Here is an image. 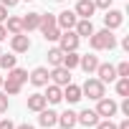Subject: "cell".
Instances as JSON below:
<instances>
[{"mask_svg": "<svg viewBox=\"0 0 129 129\" xmlns=\"http://www.w3.org/2000/svg\"><path fill=\"white\" fill-rule=\"evenodd\" d=\"M124 23V13L121 10H114V8H106V15H104V25L109 28V30H114V28H119Z\"/></svg>", "mask_w": 129, "mask_h": 129, "instance_id": "cell-7", "label": "cell"}, {"mask_svg": "<svg viewBox=\"0 0 129 129\" xmlns=\"http://www.w3.org/2000/svg\"><path fill=\"white\" fill-rule=\"evenodd\" d=\"M5 38H8V30H5V25H3V23H0V41H5Z\"/></svg>", "mask_w": 129, "mask_h": 129, "instance_id": "cell-38", "label": "cell"}, {"mask_svg": "<svg viewBox=\"0 0 129 129\" xmlns=\"http://www.w3.org/2000/svg\"><path fill=\"white\" fill-rule=\"evenodd\" d=\"M0 86H3V76H0Z\"/></svg>", "mask_w": 129, "mask_h": 129, "instance_id": "cell-41", "label": "cell"}, {"mask_svg": "<svg viewBox=\"0 0 129 129\" xmlns=\"http://www.w3.org/2000/svg\"><path fill=\"white\" fill-rule=\"evenodd\" d=\"M79 58H81V56H79L76 51H63V58H61V66H63V69H69V71H74V69L79 66Z\"/></svg>", "mask_w": 129, "mask_h": 129, "instance_id": "cell-16", "label": "cell"}, {"mask_svg": "<svg viewBox=\"0 0 129 129\" xmlns=\"http://www.w3.org/2000/svg\"><path fill=\"white\" fill-rule=\"evenodd\" d=\"M121 111H124V116H129V96H124V101H121V106H119Z\"/></svg>", "mask_w": 129, "mask_h": 129, "instance_id": "cell-35", "label": "cell"}, {"mask_svg": "<svg viewBox=\"0 0 129 129\" xmlns=\"http://www.w3.org/2000/svg\"><path fill=\"white\" fill-rule=\"evenodd\" d=\"M38 121H41V126L51 129V126L58 124V114H56L53 109H41V111H38Z\"/></svg>", "mask_w": 129, "mask_h": 129, "instance_id": "cell-11", "label": "cell"}, {"mask_svg": "<svg viewBox=\"0 0 129 129\" xmlns=\"http://www.w3.org/2000/svg\"><path fill=\"white\" fill-rule=\"evenodd\" d=\"M15 129H33V126H30V124H18Z\"/></svg>", "mask_w": 129, "mask_h": 129, "instance_id": "cell-40", "label": "cell"}, {"mask_svg": "<svg viewBox=\"0 0 129 129\" xmlns=\"http://www.w3.org/2000/svg\"><path fill=\"white\" fill-rule=\"evenodd\" d=\"M79 66H81L86 74H94V71L99 69V58H96V56H81V58H79Z\"/></svg>", "mask_w": 129, "mask_h": 129, "instance_id": "cell-19", "label": "cell"}, {"mask_svg": "<svg viewBox=\"0 0 129 129\" xmlns=\"http://www.w3.org/2000/svg\"><path fill=\"white\" fill-rule=\"evenodd\" d=\"M76 20H79V15H76L74 10H63V13L56 15V25H58L61 30H74Z\"/></svg>", "mask_w": 129, "mask_h": 129, "instance_id": "cell-5", "label": "cell"}, {"mask_svg": "<svg viewBox=\"0 0 129 129\" xmlns=\"http://www.w3.org/2000/svg\"><path fill=\"white\" fill-rule=\"evenodd\" d=\"M48 76H51V81L56 84V86H66V84H71V71L69 69H63V66H53V71H48Z\"/></svg>", "mask_w": 129, "mask_h": 129, "instance_id": "cell-6", "label": "cell"}, {"mask_svg": "<svg viewBox=\"0 0 129 129\" xmlns=\"http://www.w3.org/2000/svg\"><path fill=\"white\" fill-rule=\"evenodd\" d=\"M96 129H116V124L111 119H99L96 121Z\"/></svg>", "mask_w": 129, "mask_h": 129, "instance_id": "cell-30", "label": "cell"}, {"mask_svg": "<svg viewBox=\"0 0 129 129\" xmlns=\"http://www.w3.org/2000/svg\"><path fill=\"white\" fill-rule=\"evenodd\" d=\"M96 114H99V119H111L116 111H119V104L114 101V99H106V96H101L99 101H96V109H94Z\"/></svg>", "mask_w": 129, "mask_h": 129, "instance_id": "cell-2", "label": "cell"}, {"mask_svg": "<svg viewBox=\"0 0 129 129\" xmlns=\"http://www.w3.org/2000/svg\"><path fill=\"white\" fill-rule=\"evenodd\" d=\"M76 121H79V124H84V126H96L99 114H96L94 109H84L81 114H76Z\"/></svg>", "mask_w": 129, "mask_h": 129, "instance_id": "cell-14", "label": "cell"}, {"mask_svg": "<svg viewBox=\"0 0 129 129\" xmlns=\"http://www.w3.org/2000/svg\"><path fill=\"white\" fill-rule=\"evenodd\" d=\"M8 79H13V81H18V84H23V81H28V71H23V69H10L8 71Z\"/></svg>", "mask_w": 129, "mask_h": 129, "instance_id": "cell-25", "label": "cell"}, {"mask_svg": "<svg viewBox=\"0 0 129 129\" xmlns=\"http://www.w3.org/2000/svg\"><path fill=\"white\" fill-rule=\"evenodd\" d=\"M61 58H63V51L58 46L48 51V63H51V66H61Z\"/></svg>", "mask_w": 129, "mask_h": 129, "instance_id": "cell-27", "label": "cell"}, {"mask_svg": "<svg viewBox=\"0 0 129 129\" xmlns=\"http://www.w3.org/2000/svg\"><path fill=\"white\" fill-rule=\"evenodd\" d=\"M0 129H15V124L10 119H0Z\"/></svg>", "mask_w": 129, "mask_h": 129, "instance_id": "cell-34", "label": "cell"}, {"mask_svg": "<svg viewBox=\"0 0 129 129\" xmlns=\"http://www.w3.org/2000/svg\"><path fill=\"white\" fill-rule=\"evenodd\" d=\"M3 89H5V94H20V89H23V84H18V81H13V79H3Z\"/></svg>", "mask_w": 129, "mask_h": 129, "instance_id": "cell-23", "label": "cell"}, {"mask_svg": "<svg viewBox=\"0 0 129 129\" xmlns=\"http://www.w3.org/2000/svg\"><path fill=\"white\" fill-rule=\"evenodd\" d=\"M116 94L119 96H129V76H119L116 79Z\"/></svg>", "mask_w": 129, "mask_h": 129, "instance_id": "cell-26", "label": "cell"}, {"mask_svg": "<svg viewBox=\"0 0 129 129\" xmlns=\"http://www.w3.org/2000/svg\"><path fill=\"white\" fill-rule=\"evenodd\" d=\"M5 20H8V25H5V30H8L10 36H18V33H23V20H20L18 15H8Z\"/></svg>", "mask_w": 129, "mask_h": 129, "instance_id": "cell-21", "label": "cell"}, {"mask_svg": "<svg viewBox=\"0 0 129 129\" xmlns=\"http://www.w3.org/2000/svg\"><path fill=\"white\" fill-rule=\"evenodd\" d=\"M89 43H91L94 51H114V48H116V36H114L109 28L94 30V33L89 36Z\"/></svg>", "mask_w": 129, "mask_h": 129, "instance_id": "cell-1", "label": "cell"}, {"mask_svg": "<svg viewBox=\"0 0 129 129\" xmlns=\"http://www.w3.org/2000/svg\"><path fill=\"white\" fill-rule=\"evenodd\" d=\"M10 48H13V53H28L30 51V38L25 33H18V36L10 38Z\"/></svg>", "mask_w": 129, "mask_h": 129, "instance_id": "cell-8", "label": "cell"}, {"mask_svg": "<svg viewBox=\"0 0 129 129\" xmlns=\"http://www.w3.org/2000/svg\"><path fill=\"white\" fill-rule=\"evenodd\" d=\"M58 124H61L63 129H74V126L79 124V121H76V111H71V109H69V111L58 114Z\"/></svg>", "mask_w": 129, "mask_h": 129, "instance_id": "cell-20", "label": "cell"}, {"mask_svg": "<svg viewBox=\"0 0 129 129\" xmlns=\"http://www.w3.org/2000/svg\"><path fill=\"white\" fill-rule=\"evenodd\" d=\"M53 25H56V15H51V13H48V15H43V13H41V23H38L41 33H46V30H48V28H53Z\"/></svg>", "mask_w": 129, "mask_h": 129, "instance_id": "cell-24", "label": "cell"}, {"mask_svg": "<svg viewBox=\"0 0 129 129\" xmlns=\"http://www.w3.org/2000/svg\"><path fill=\"white\" fill-rule=\"evenodd\" d=\"M28 79H30V84H33V86H48V81H51V76H48V69H46V66L33 69V74H30Z\"/></svg>", "mask_w": 129, "mask_h": 129, "instance_id": "cell-10", "label": "cell"}, {"mask_svg": "<svg viewBox=\"0 0 129 129\" xmlns=\"http://www.w3.org/2000/svg\"><path fill=\"white\" fill-rule=\"evenodd\" d=\"M46 104H48V101H46L43 94H30V96H28V109H30V111H41V109H46Z\"/></svg>", "mask_w": 129, "mask_h": 129, "instance_id": "cell-22", "label": "cell"}, {"mask_svg": "<svg viewBox=\"0 0 129 129\" xmlns=\"http://www.w3.org/2000/svg\"><path fill=\"white\" fill-rule=\"evenodd\" d=\"M94 10H96L94 0H79L74 13H76V15H81V18H91V15H94Z\"/></svg>", "mask_w": 129, "mask_h": 129, "instance_id": "cell-15", "label": "cell"}, {"mask_svg": "<svg viewBox=\"0 0 129 129\" xmlns=\"http://www.w3.org/2000/svg\"><path fill=\"white\" fill-rule=\"evenodd\" d=\"M116 129H129V119H124L121 124H116Z\"/></svg>", "mask_w": 129, "mask_h": 129, "instance_id": "cell-39", "label": "cell"}, {"mask_svg": "<svg viewBox=\"0 0 129 129\" xmlns=\"http://www.w3.org/2000/svg\"><path fill=\"white\" fill-rule=\"evenodd\" d=\"M20 3V0H0V5H5V8H15Z\"/></svg>", "mask_w": 129, "mask_h": 129, "instance_id": "cell-36", "label": "cell"}, {"mask_svg": "<svg viewBox=\"0 0 129 129\" xmlns=\"http://www.w3.org/2000/svg\"><path fill=\"white\" fill-rule=\"evenodd\" d=\"M43 96H46V101H48V104H58V101L63 99V89H61V86H56V84H51V86L46 89V94H43Z\"/></svg>", "mask_w": 129, "mask_h": 129, "instance_id": "cell-18", "label": "cell"}, {"mask_svg": "<svg viewBox=\"0 0 129 129\" xmlns=\"http://www.w3.org/2000/svg\"><path fill=\"white\" fill-rule=\"evenodd\" d=\"M0 53H3V51H0Z\"/></svg>", "mask_w": 129, "mask_h": 129, "instance_id": "cell-43", "label": "cell"}, {"mask_svg": "<svg viewBox=\"0 0 129 129\" xmlns=\"http://www.w3.org/2000/svg\"><path fill=\"white\" fill-rule=\"evenodd\" d=\"M74 30H76L79 38H89V36L94 33V23H91V18H81V20H76Z\"/></svg>", "mask_w": 129, "mask_h": 129, "instance_id": "cell-13", "label": "cell"}, {"mask_svg": "<svg viewBox=\"0 0 129 129\" xmlns=\"http://www.w3.org/2000/svg\"><path fill=\"white\" fill-rule=\"evenodd\" d=\"M20 20H23V33H30V30L38 28V23H41V13H28V15H23Z\"/></svg>", "mask_w": 129, "mask_h": 129, "instance_id": "cell-17", "label": "cell"}, {"mask_svg": "<svg viewBox=\"0 0 129 129\" xmlns=\"http://www.w3.org/2000/svg\"><path fill=\"white\" fill-rule=\"evenodd\" d=\"M81 94L89 96V99H94V101H99V99L104 96V84H101L99 79H86L84 86H81Z\"/></svg>", "mask_w": 129, "mask_h": 129, "instance_id": "cell-3", "label": "cell"}, {"mask_svg": "<svg viewBox=\"0 0 129 129\" xmlns=\"http://www.w3.org/2000/svg\"><path fill=\"white\" fill-rule=\"evenodd\" d=\"M58 36H61V28H58V25H53V28H48V30L43 33V38H46V41H51V43H53V41H58Z\"/></svg>", "mask_w": 129, "mask_h": 129, "instance_id": "cell-29", "label": "cell"}, {"mask_svg": "<svg viewBox=\"0 0 129 129\" xmlns=\"http://www.w3.org/2000/svg\"><path fill=\"white\" fill-rule=\"evenodd\" d=\"M56 3H63V0H56Z\"/></svg>", "mask_w": 129, "mask_h": 129, "instance_id": "cell-42", "label": "cell"}, {"mask_svg": "<svg viewBox=\"0 0 129 129\" xmlns=\"http://www.w3.org/2000/svg\"><path fill=\"white\" fill-rule=\"evenodd\" d=\"M116 76H129V63L126 61H121L119 66H116Z\"/></svg>", "mask_w": 129, "mask_h": 129, "instance_id": "cell-31", "label": "cell"}, {"mask_svg": "<svg viewBox=\"0 0 129 129\" xmlns=\"http://www.w3.org/2000/svg\"><path fill=\"white\" fill-rule=\"evenodd\" d=\"M8 111V94L0 91V114H5Z\"/></svg>", "mask_w": 129, "mask_h": 129, "instance_id": "cell-32", "label": "cell"}, {"mask_svg": "<svg viewBox=\"0 0 129 129\" xmlns=\"http://www.w3.org/2000/svg\"><path fill=\"white\" fill-rule=\"evenodd\" d=\"M96 74H99V81H101V84H111V81L119 79V76H116V69L111 66V63H99Z\"/></svg>", "mask_w": 129, "mask_h": 129, "instance_id": "cell-9", "label": "cell"}, {"mask_svg": "<svg viewBox=\"0 0 129 129\" xmlns=\"http://www.w3.org/2000/svg\"><path fill=\"white\" fill-rule=\"evenodd\" d=\"M63 99H66L69 104H76V101H81V99H84V94H81V86H76V84H66V86H63Z\"/></svg>", "mask_w": 129, "mask_h": 129, "instance_id": "cell-12", "label": "cell"}, {"mask_svg": "<svg viewBox=\"0 0 129 129\" xmlns=\"http://www.w3.org/2000/svg\"><path fill=\"white\" fill-rule=\"evenodd\" d=\"M79 43H81V38L76 36V30H61V36H58V48L61 51H76Z\"/></svg>", "mask_w": 129, "mask_h": 129, "instance_id": "cell-4", "label": "cell"}, {"mask_svg": "<svg viewBox=\"0 0 129 129\" xmlns=\"http://www.w3.org/2000/svg\"><path fill=\"white\" fill-rule=\"evenodd\" d=\"M94 5L101 8V10H106V8H111V0H94Z\"/></svg>", "mask_w": 129, "mask_h": 129, "instance_id": "cell-33", "label": "cell"}, {"mask_svg": "<svg viewBox=\"0 0 129 129\" xmlns=\"http://www.w3.org/2000/svg\"><path fill=\"white\" fill-rule=\"evenodd\" d=\"M0 66L10 71V69L15 66V56H13V53H0Z\"/></svg>", "mask_w": 129, "mask_h": 129, "instance_id": "cell-28", "label": "cell"}, {"mask_svg": "<svg viewBox=\"0 0 129 129\" xmlns=\"http://www.w3.org/2000/svg\"><path fill=\"white\" fill-rule=\"evenodd\" d=\"M5 18H8V8H5V5H0V23H3Z\"/></svg>", "mask_w": 129, "mask_h": 129, "instance_id": "cell-37", "label": "cell"}]
</instances>
